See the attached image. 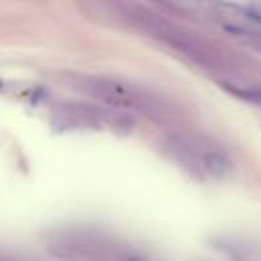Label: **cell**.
<instances>
[{
  "instance_id": "1",
  "label": "cell",
  "mask_w": 261,
  "mask_h": 261,
  "mask_svg": "<svg viewBox=\"0 0 261 261\" xmlns=\"http://www.w3.org/2000/svg\"><path fill=\"white\" fill-rule=\"evenodd\" d=\"M75 90L92 94L102 98L104 102H110L114 106L120 108H135L143 114L147 112H157V106H153V98L124 82H114V80H106V77H80L73 75V84Z\"/></svg>"
},
{
  "instance_id": "2",
  "label": "cell",
  "mask_w": 261,
  "mask_h": 261,
  "mask_svg": "<svg viewBox=\"0 0 261 261\" xmlns=\"http://www.w3.org/2000/svg\"><path fill=\"white\" fill-rule=\"evenodd\" d=\"M169 151L173 159L184 163L190 169H200L206 175L222 177L226 169L230 167V161L226 153L218 147H208L200 141H190V139H173L169 141Z\"/></svg>"
},
{
  "instance_id": "3",
  "label": "cell",
  "mask_w": 261,
  "mask_h": 261,
  "mask_svg": "<svg viewBox=\"0 0 261 261\" xmlns=\"http://www.w3.org/2000/svg\"><path fill=\"white\" fill-rule=\"evenodd\" d=\"M204 10L214 22H218L222 29L234 35H243V37L261 35V4L214 2V4H204Z\"/></svg>"
},
{
  "instance_id": "4",
  "label": "cell",
  "mask_w": 261,
  "mask_h": 261,
  "mask_svg": "<svg viewBox=\"0 0 261 261\" xmlns=\"http://www.w3.org/2000/svg\"><path fill=\"white\" fill-rule=\"evenodd\" d=\"M245 96H249L251 100H255V102H261V84L259 86H255V88H251L249 92H243Z\"/></svg>"
}]
</instances>
